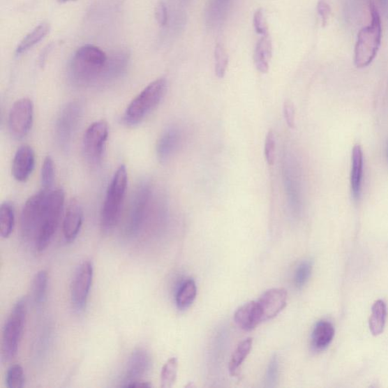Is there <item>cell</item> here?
<instances>
[{
    "label": "cell",
    "instance_id": "cell-8",
    "mask_svg": "<svg viewBox=\"0 0 388 388\" xmlns=\"http://www.w3.org/2000/svg\"><path fill=\"white\" fill-rule=\"evenodd\" d=\"M152 197L151 185L144 183L137 190L129 209L125 226V233L128 237L137 235L143 226Z\"/></svg>",
    "mask_w": 388,
    "mask_h": 388
},
{
    "label": "cell",
    "instance_id": "cell-9",
    "mask_svg": "<svg viewBox=\"0 0 388 388\" xmlns=\"http://www.w3.org/2000/svg\"><path fill=\"white\" fill-rule=\"evenodd\" d=\"M108 135V124L103 120L93 123L87 129L83 140V153L88 163L97 165L101 162Z\"/></svg>",
    "mask_w": 388,
    "mask_h": 388
},
{
    "label": "cell",
    "instance_id": "cell-2",
    "mask_svg": "<svg viewBox=\"0 0 388 388\" xmlns=\"http://www.w3.org/2000/svg\"><path fill=\"white\" fill-rule=\"evenodd\" d=\"M369 8L372 15L371 24L359 31L355 47V63L359 68L371 64L381 46L382 35L381 17L373 3H369Z\"/></svg>",
    "mask_w": 388,
    "mask_h": 388
},
{
    "label": "cell",
    "instance_id": "cell-35",
    "mask_svg": "<svg viewBox=\"0 0 388 388\" xmlns=\"http://www.w3.org/2000/svg\"><path fill=\"white\" fill-rule=\"evenodd\" d=\"M313 271V264L311 262L305 261L299 264L294 275V285L301 289L306 285L308 279L311 278Z\"/></svg>",
    "mask_w": 388,
    "mask_h": 388
},
{
    "label": "cell",
    "instance_id": "cell-1",
    "mask_svg": "<svg viewBox=\"0 0 388 388\" xmlns=\"http://www.w3.org/2000/svg\"><path fill=\"white\" fill-rule=\"evenodd\" d=\"M107 61V55L100 48L87 44L79 48L70 61V77L82 85L101 82Z\"/></svg>",
    "mask_w": 388,
    "mask_h": 388
},
{
    "label": "cell",
    "instance_id": "cell-7",
    "mask_svg": "<svg viewBox=\"0 0 388 388\" xmlns=\"http://www.w3.org/2000/svg\"><path fill=\"white\" fill-rule=\"evenodd\" d=\"M50 192L41 190L25 202L21 216V233L26 241L34 243Z\"/></svg>",
    "mask_w": 388,
    "mask_h": 388
},
{
    "label": "cell",
    "instance_id": "cell-43",
    "mask_svg": "<svg viewBox=\"0 0 388 388\" xmlns=\"http://www.w3.org/2000/svg\"><path fill=\"white\" fill-rule=\"evenodd\" d=\"M379 5H380L386 19L388 20V0H378Z\"/></svg>",
    "mask_w": 388,
    "mask_h": 388
},
{
    "label": "cell",
    "instance_id": "cell-23",
    "mask_svg": "<svg viewBox=\"0 0 388 388\" xmlns=\"http://www.w3.org/2000/svg\"><path fill=\"white\" fill-rule=\"evenodd\" d=\"M272 56V44L269 34L264 35L258 41L254 52V64L260 73L269 72V64Z\"/></svg>",
    "mask_w": 388,
    "mask_h": 388
},
{
    "label": "cell",
    "instance_id": "cell-44",
    "mask_svg": "<svg viewBox=\"0 0 388 388\" xmlns=\"http://www.w3.org/2000/svg\"><path fill=\"white\" fill-rule=\"evenodd\" d=\"M61 3H68V2H73L77 1V0H59Z\"/></svg>",
    "mask_w": 388,
    "mask_h": 388
},
{
    "label": "cell",
    "instance_id": "cell-40",
    "mask_svg": "<svg viewBox=\"0 0 388 388\" xmlns=\"http://www.w3.org/2000/svg\"><path fill=\"white\" fill-rule=\"evenodd\" d=\"M278 366L277 359L276 357L273 358L270 361L267 375L268 381L269 383L276 382L278 376Z\"/></svg>",
    "mask_w": 388,
    "mask_h": 388
},
{
    "label": "cell",
    "instance_id": "cell-36",
    "mask_svg": "<svg viewBox=\"0 0 388 388\" xmlns=\"http://www.w3.org/2000/svg\"><path fill=\"white\" fill-rule=\"evenodd\" d=\"M276 140L275 132L269 130L264 141V156L269 165L273 166L276 162Z\"/></svg>",
    "mask_w": 388,
    "mask_h": 388
},
{
    "label": "cell",
    "instance_id": "cell-12",
    "mask_svg": "<svg viewBox=\"0 0 388 388\" xmlns=\"http://www.w3.org/2000/svg\"><path fill=\"white\" fill-rule=\"evenodd\" d=\"M33 121V105L29 98L17 100L8 117V127L16 139H22L29 134Z\"/></svg>",
    "mask_w": 388,
    "mask_h": 388
},
{
    "label": "cell",
    "instance_id": "cell-10",
    "mask_svg": "<svg viewBox=\"0 0 388 388\" xmlns=\"http://www.w3.org/2000/svg\"><path fill=\"white\" fill-rule=\"evenodd\" d=\"M93 278V263L87 260L79 264L70 285V301L77 312H82L86 308Z\"/></svg>",
    "mask_w": 388,
    "mask_h": 388
},
{
    "label": "cell",
    "instance_id": "cell-28",
    "mask_svg": "<svg viewBox=\"0 0 388 388\" xmlns=\"http://www.w3.org/2000/svg\"><path fill=\"white\" fill-rule=\"evenodd\" d=\"M252 347L253 338H251L244 340L237 345L228 365L229 373L232 375L237 374L238 369L240 368L246 357L250 355Z\"/></svg>",
    "mask_w": 388,
    "mask_h": 388
},
{
    "label": "cell",
    "instance_id": "cell-38",
    "mask_svg": "<svg viewBox=\"0 0 388 388\" xmlns=\"http://www.w3.org/2000/svg\"><path fill=\"white\" fill-rule=\"evenodd\" d=\"M283 110L286 124L290 129H293L295 126V111L293 103L290 100L285 101Z\"/></svg>",
    "mask_w": 388,
    "mask_h": 388
},
{
    "label": "cell",
    "instance_id": "cell-17",
    "mask_svg": "<svg viewBox=\"0 0 388 388\" xmlns=\"http://www.w3.org/2000/svg\"><path fill=\"white\" fill-rule=\"evenodd\" d=\"M181 141V130L171 127L163 132L158 140L156 154L161 163H166L177 151Z\"/></svg>",
    "mask_w": 388,
    "mask_h": 388
},
{
    "label": "cell",
    "instance_id": "cell-33",
    "mask_svg": "<svg viewBox=\"0 0 388 388\" xmlns=\"http://www.w3.org/2000/svg\"><path fill=\"white\" fill-rule=\"evenodd\" d=\"M24 383V370L22 366L15 364L8 368L6 384L10 388H22Z\"/></svg>",
    "mask_w": 388,
    "mask_h": 388
},
{
    "label": "cell",
    "instance_id": "cell-15",
    "mask_svg": "<svg viewBox=\"0 0 388 388\" xmlns=\"http://www.w3.org/2000/svg\"><path fill=\"white\" fill-rule=\"evenodd\" d=\"M234 322L241 329L250 331L263 322L262 313L258 301H251L241 306L234 314Z\"/></svg>",
    "mask_w": 388,
    "mask_h": 388
},
{
    "label": "cell",
    "instance_id": "cell-24",
    "mask_svg": "<svg viewBox=\"0 0 388 388\" xmlns=\"http://www.w3.org/2000/svg\"><path fill=\"white\" fill-rule=\"evenodd\" d=\"M334 328L328 321L322 320L317 323L312 334V345L316 350L327 348L334 337Z\"/></svg>",
    "mask_w": 388,
    "mask_h": 388
},
{
    "label": "cell",
    "instance_id": "cell-41",
    "mask_svg": "<svg viewBox=\"0 0 388 388\" xmlns=\"http://www.w3.org/2000/svg\"><path fill=\"white\" fill-rule=\"evenodd\" d=\"M318 12L322 17L323 23L324 24L325 22L327 21L330 14V8L329 6L323 1L320 2L318 4Z\"/></svg>",
    "mask_w": 388,
    "mask_h": 388
},
{
    "label": "cell",
    "instance_id": "cell-21",
    "mask_svg": "<svg viewBox=\"0 0 388 388\" xmlns=\"http://www.w3.org/2000/svg\"><path fill=\"white\" fill-rule=\"evenodd\" d=\"M293 167L289 158L284 166L285 187L290 204L296 209L301 204V195H299V184L297 170H294Z\"/></svg>",
    "mask_w": 388,
    "mask_h": 388
},
{
    "label": "cell",
    "instance_id": "cell-25",
    "mask_svg": "<svg viewBox=\"0 0 388 388\" xmlns=\"http://www.w3.org/2000/svg\"><path fill=\"white\" fill-rule=\"evenodd\" d=\"M50 25L43 23L26 35L16 49V54L21 55L37 45L50 32Z\"/></svg>",
    "mask_w": 388,
    "mask_h": 388
},
{
    "label": "cell",
    "instance_id": "cell-31",
    "mask_svg": "<svg viewBox=\"0 0 388 388\" xmlns=\"http://www.w3.org/2000/svg\"><path fill=\"white\" fill-rule=\"evenodd\" d=\"M179 363L177 358L167 360L163 367L161 377V387L171 388L177 379Z\"/></svg>",
    "mask_w": 388,
    "mask_h": 388
},
{
    "label": "cell",
    "instance_id": "cell-29",
    "mask_svg": "<svg viewBox=\"0 0 388 388\" xmlns=\"http://www.w3.org/2000/svg\"><path fill=\"white\" fill-rule=\"evenodd\" d=\"M15 227V208L10 202H5L0 207V235L10 237Z\"/></svg>",
    "mask_w": 388,
    "mask_h": 388
},
{
    "label": "cell",
    "instance_id": "cell-45",
    "mask_svg": "<svg viewBox=\"0 0 388 388\" xmlns=\"http://www.w3.org/2000/svg\"><path fill=\"white\" fill-rule=\"evenodd\" d=\"M387 161H388V145H387Z\"/></svg>",
    "mask_w": 388,
    "mask_h": 388
},
{
    "label": "cell",
    "instance_id": "cell-14",
    "mask_svg": "<svg viewBox=\"0 0 388 388\" xmlns=\"http://www.w3.org/2000/svg\"><path fill=\"white\" fill-rule=\"evenodd\" d=\"M35 154L29 145H23L17 149L13 162L12 172L16 181H27L33 172Z\"/></svg>",
    "mask_w": 388,
    "mask_h": 388
},
{
    "label": "cell",
    "instance_id": "cell-37",
    "mask_svg": "<svg viewBox=\"0 0 388 388\" xmlns=\"http://www.w3.org/2000/svg\"><path fill=\"white\" fill-rule=\"evenodd\" d=\"M253 25L255 32L262 35V36L269 34L268 23L262 8H260L254 14Z\"/></svg>",
    "mask_w": 388,
    "mask_h": 388
},
{
    "label": "cell",
    "instance_id": "cell-22",
    "mask_svg": "<svg viewBox=\"0 0 388 388\" xmlns=\"http://www.w3.org/2000/svg\"><path fill=\"white\" fill-rule=\"evenodd\" d=\"M232 0H210L207 8L206 20L210 28H216L226 20Z\"/></svg>",
    "mask_w": 388,
    "mask_h": 388
},
{
    "label": "cell",
    "instance_id": "cell-11",
    "mask_svg": "<svg viewBox=\"0 0 388 388\" xmlns=\"http://www.w3.org/2000/svg\"><path fill=\"white\" fill-rule=\"evenodd\" d=\"M82 114V105L72 102L61 112L56 126V137L61 149H66L72 142Z\"/></svg>",
    "mask_w": 388,
    "mask_h": 388
},
{
    "label": "cell",
    "instance_id": "cell-30",
    "mask_svg": "<svg viewBox=\"0 0 388 388\" xmlns=\"http://www.w3.org/2000/svg\"><path fill=\"white\" fill-rule=\"evenodd\" d=\"M48 275L45 270L38 271L33 281V298L34 303L42 305L46 301Z\"/></svg>",
    "mask_w": 388,
    "mask_h": 388
},
{
    "label": "cell",
    "instance_id": "cell-27",
    "mask_svg": "<svg viewBox=\"0 0 388 388\" xmlns=\"http://www.w3.org/2000/svg\"><path fill=\"white\" fill-rule=\"evenodd\" d=\"M197 294V288L193 279L184 281L178 290L176 295V304L180 310H186L195 301Z\"/></svg>",
    "mask_w": 388,
    "mask_h": 388
},
{
    "label": "cell",
    "instance_id": "cell-13",
    "mask_svg": "<svg viewBox=\"0 0 388 388\" xmlns=\"http://www.w3.org/2000/svg\"><path fill=\"white\" fill-rule=\"evenodd\" d=\"M288 292L282 288H272L264 292L258 302L262 313L263 322L275 318L287 305Z\"/></svg>",
    "mask_w": 388,
    "mask_h": 388
},
{
    "label": "cell",
    "instance_id": "cell-3",
    "mask_svg": "<svg viewBox=\"0 0 388 388\" xmlns=\"http://www.w3.org/2000/svg\"><path fill=\"white\" fill-rule=\"evenodd\" d=\"M127 185L126 167L121 165L113 175L102 209L101 227L105 233L111 232L118 223Z\"/></svg>",
    "mask_w": 388,
    "mask_h": 388
},
{
    "label": "cell",
    "instance_id": "cell-26",
    "mask_svg": "<svg viewBox=\"0 0 388 388\" xmlns=\"http://www.w3.org/2000/svg\"><path fill=\"white\" fill-rule=\"evenodd\" d=\"M387 319V306L385 301L378 299L372 308V314L369 319V329L375 336L381 334Z\"/></svg>",
    "mask_w": 388,
    "mask_h": 388
},
{
    "label": "cell",
    "instance_id": "cell-6",
    "mask_svg": "<svg viewBox=\"0 0 388 388\" xmlns=\"http://www.w3.org/2000/svg\"><path fill=\"white\" fill-rule=\"evenodd\" d=\"M27 316V299L22 298L14 305L4 325L2 337V357L4 361L16 355L22 338Z\"/></svg>",
    "mask_w": 388,
    "mask_h": 388
},
{
    "label": "cell",
    "instance_id": "cell-39",
    "mask_svg": "<svg viewBox=\"0 0 388 388\" xmlns=\"http://www.w3.org/2000/svg\"><path fill=\"white\" fill-rule=\"evenodd\" d=\"M155 17L158 24L165 26L167 22V8L165 3L160 2L155 10Z\"/></svg>",
    "mask_w": 388,
    "mask_h": 388
},
{
    "label": "cell",
    "instance_id": "cell-19",
    "mask_svg": "<svg viewBox=\"0 0 388 388\" xmlns=\"http://www.w3.org/2000/svg\"><path fill=\"white\" fill-rule=\"evenodd\" d=\"M364 175V154L361 148L357 144L352 149L350 174V186L352 198L359 200L361 195V182Z\"/></svg>",
    "mask_w": 388,
    "mask_h": 388
},
{
    "label": "cell",
    "instance_id": "cell-20",
    "mask_svg": "<svg viewBox=\"0 0 388 388\" xmlns=\"http://www.w3.org/2000/svg\"><path fill=\"white\" fill-rule=\"evenodd\" d=\"M130 55L125 50L114 51L108 57L107 66H105L101 82H109L117 78L126 70Z\"/></svg>",
    "mask_w": 388,
    "mask_h": 388
},
{
    "label": "cell",
    "instance_id": "cell-16",
    "mask_svg": "<svg viewBox=\"0 0 388 388\" xmlns=\"http://www.w3.org/2000/svg\"><path fill=\"white\" fill-rule=\"evenodd\" d=\"M151 364V358L144 350L137 349L132 352L126 368V383L141 380L149 371Z\"/></svg>",
    "mask_w": 388,
    "mask_h": 388
},
{
    "label": "cell",
    "instance_id": "cell-34",
    "mask_svg": "<svg viewBox=\"0 0 388 388\" xmlns=\"http://www.w3.org/2000/svg\"><path fill=\"white\" fill-rule=\"evenodd\" d=\"M215 61L216 75L218 77L223 78L228 66V56L222 44H217L215 49Z\"/></svg>",
    "mask_w": 388,
    "mask_h": 388
},
{
    "label": "cell",
    "instance_id": "cell-18",
    "mask_svg": "<svg viewBox=\"0 0 388 388\" xmlns=\"http://www.w3.org/2000/svg\"><path fill=\"white\" fill-rule=\"evenodd\" d=\"M84 220L83 209L78 202H70L64 221V234L66 241H74L80 233Z\"/></svg>",
    "mask_w": 388,
    "mask_h": 388
},
{
    "label": "cell",
    "instance_id": "cell-42",
    "mask_svg": "<svg viewBox=\"0 0 388 388\" xmlns=\"http://www.w3.org/2000/svg\"><path fill=\"white\" fill-rule=\"evenodd\" d=\"M125 387H151V385L148 382H145L141 380L130 382L127 384Z\"/></svg>",
    "mask_w": 388,
    "mask_h": 388
},
{
    "label": "cell",
    "instance_id": "cell-32",
    "mask_svg": "<svg viewBox=\"0 0 388 388\" xmlns=\"http://www.w3.org/2000/svg\"><path fill=\"white\" fill-rule=\"evenodd\" d=\"M55 181V167L54 161L50 156H47L43 161L41 170L42 190L51 191Z\"/></svg>",
    "mask_w": 388,
    "mask_h": 388
},
{
    "label": "cell",
    "instance_id": "cell-4",
    "mask_svg": "<svg viewBox=\"0 0 388 388\" xmlns=\"http://www.w3.org/2000/svg\"><path fill=\"white\" fill-rule=\"evenodd\" d=\"M167 90L165 78H158L149 84L131 101L126 111L124 120L128 126L142 121L162 101Z\"/></svg>",
    "mask_w": 388,
    "mask_h": 388
},
{
    "label": "cell",
    "instance_id": "cell-5",
    "mask_svg": "<svg viewBox=\"0 0 388 388\" xmlns=\"http://www.w3.org/2000/svg\"><path fill=\"white\" fill-rule=\"evenodd\" d=\"M64 202L63 190L57 189L49 193L42 222L33 243L39 252L45 251L54 238L63 214Z\"/></svg>",
    "mask_w": 388,
    "mask_h": 388
}]
</instances>
